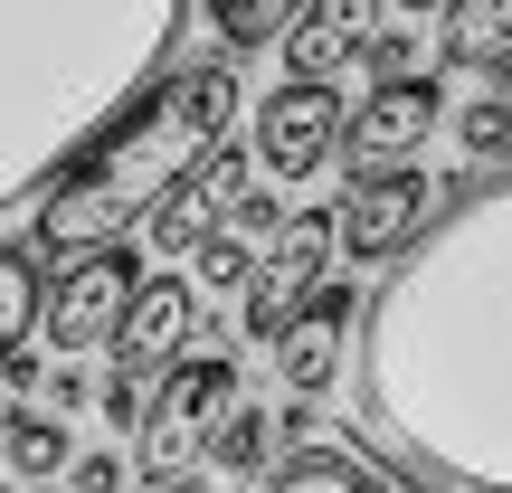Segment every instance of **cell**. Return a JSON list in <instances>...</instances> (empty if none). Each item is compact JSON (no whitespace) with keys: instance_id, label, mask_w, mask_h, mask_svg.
<instances>
[{"instance_id":"cell-1","label":"cell","mask_w":512,"mask_h":493,"mask_svg":"<svg viewBox=\"0 0 512 493\" xmlns=\"http://www.w3.org/2000/svg\"><path fill=\"white\" fill-rule=\"evenodd\" d=\"M361 437L427 493H512V162L446 190L361 304Z\"/></svg>"},{"instance_id":"cell-2","label":"cell","mask_w":512,"mask_h":493,"mask_svg":"<svg viewBox=\"0 0 512 493\" xmlns=\"http://www.w3.org/2000/svg\"><path fill=\"white\" fill-rule=\"evenodd\" d=\"M190 0H0V219L162 86Z\"/></svg>"},{"instance_id":"cell-3","label":"cell","mask_w":512,"mask_h":493,"mask_svg":"<svg viewBox=\"0 0 512 493\" xmlns=\"http://www.w3.org/2000/svg\"><path fill=\"white\" fill-rule=\"evenodd\" d=\"M228 124H238V76H228L219 57L162 76L124 124H105L48 181V200L29 209V247L57 256V266H76V256H114L133 228L162 219V200L228 143Z\"/></svg>"},{"instance_id":"cell-4","label":"cell","mask_w":512,"mask_h":493,"mask_svg":"<svg viewBox=\"0 0 512 493\" xmlns=\"http://www.w3.org/2000/svg\"><path fill=\"white\" fill-rule=\"evenodd\" d=\"M238 361L228 351H200V361H181L162 389H152V408H143V427H133V475H143L152 493H171V484H190L209 465V446H219V427L238 418Z\"/></svg>"},{"instance_id":"cell-5","label":"cell","mask_w":512,"mask_h":493,"mask_svg":"<svg viewBox=\"0 0 512 493\" xmlns=\"http://www.w3.org/2000/svg\"><path fill=\"white\" fill-rule=\"evenodd\" d=\"M332 247H342L332 209H304V219H285V228H275V256L256 266V285H247V342H275V332H285L294 313L323 294Z\"/></svg>"},{"instance_id":"cell-6","label":"cell","mask_w":512,"mask_h":493,"mask_svg":"<svg viewBox=\"0 0 512 493\" xmlns=\"http://www.w3.org/2000/svg\"><path fill=\"white\" fill-rule=\"evenodd\" d=\"M332 152H342V105H332V86H275L266 105H256V171H266L275 190H304Z\"/></svg>"},{"instance_id":"cell-7","label":"cell","mask_w":512,"mask_h":493,"mask_svg":"<svg viewBox=\"0 0 512 493\" xmlns=\"http://www.w3.org/2000/svg\"><path fill=\"white\" fill-rule=\"evenodd\" d=\"M427 219H437V181H427L418 162H399V171H361V181H351V200L332 209L342 247H351V256H389V266L418 247Z\"/></svg>"},{"instance_id":"cell-8","label":"cell","mask_w":512,"mask_h":493,"mask_svg":"<svg viewBox=\"0 0 512 493\" xmlns=\"http://www.w3.org/2000/svg\"><path fill=\"white\" fill-rule=\"evenodd\" d=\"M446 114V86L437 76H389V86H370V105L351 114V171H399L418 162V143L437 133Z\"/></svg>"},{"instance_id":"cell-9","label":"cell","mask_w":512,"mask_h":493,"mask_svg":"<svg viewBox=\"0 0 512 493\" xmlns=\"http://www.w3.org/2000/svg\"><path fill=\"white\" fill-rule=\"evenodd\" d=\"M380 10H389V0H304L294 29L275 38V48H285V86H332L351 57H370Z\"/></svg>"},{"instance_id":"cell-10","label":"cell","mask_w":512,"mask_h":493,"mask_svg":"<svg viewBox=\"0 0 512 493\" xmlns=\"http://www.w3.org/2000/svg\"><path fill=\"white\" fill-rule=\"evenodd\" d=\"M124 304H133V256H124V247H114V256H76V266L57 275V294H48V351H95V342H114Z\"/></svg>"},{"instance_id":"cell-11","label":"cell","mask_w":512,"mask_h":493,"mask_svg":"<svg viewBox=\"0 0 512 493\" xmlns=\"http://www.w3.org/2000/svg\"><path fill=\"white\" fill-rule=\"evenodd\" d=\"M181 342H190V285L181 275H152V285H133V304H124V323H114V380H133L143 389L152 370H181Z\"/></svg>"},{"instance_id":"cell-12","label":"cell","mask_w":512,"mask_h":493,"mask_svg":"<svg viewBox=\"0 0 512 493\" xmlns=\"http://www.w3.org/2000/svg\"><path fill=\"white\" fill-rule=\"evenodd\" d=\"M342 351H351V294L323 285V294H313V304L266 342V361H275V380H285L294 399H323V389L342 380Z\"/></svg>"},{"instance_id":"cell-13","label":"cell","mask_w":512,"mask_h":493,"mask_svg":"<svg viewBox=\"0 0 512 493\" xmlns=\"http://www.w3.org/2000/svg\"><path fill=\"white\" fill-rule=\"evenodd\" d=\"M238 190H247V162L219 143V152H209V162L162 200V219H152V247H162V256H200L228 219H238Z\"/></svg>"},{"instance_id":"cell-14","label":"cell","mask_w":512,"mask_h":493,"mask_svg":"<svg viewBox=\"0 0 512 493\" xmlns=\"http://www.w3.org/2000/svg\"><path fill=\"white\" fill-rule=\"evenodd\" d=\"M256 493H399V484H389L380 465L342 456V446H304V456H285Z\"/></svg>"},{"instance_id":"cell-15","label":"cell","mask_w":512,"mask_h":493,"mask_svg":"<svg viewBox=\"0 0 512 493\" xmlns=\"http://www.w3.org/2000/svg\"><path fill=\"white\" fill-rule=\"evenodd\" d=\"M0 456H10V475H29V484L67 475V465H76V446H67V418H48V408H19V418L0 427Z\"/></svg>"},{"instance_id":"cell-16","label":"cell","mask_w":512,"mask_h":493,"mask_svg":"<svg viewBox=\"0 0 512 493\" xmlns=\"http://www.w3.org/2000/svg\"><path fill=\"white\" fill-rule=\"evenodd\" d=\"M512 48V0H446V67H494Z\"/></svg>"},{"instance_id":"cell-17","label":"cell","mask_w":512,"mask_h":493,"mask_svg":"<svg viewBox=\"0 0 512 493\" xmlns=\"http://www.w3.org/2000/svg\"><path fill=\"white\" fill-rule=\"evenodd\" d=\"M266 446H275V408H247L238 399V418L219 427V446H209L200 475H266Z\"/></svg>"},{"instance_id":"cell-18","label":"cell","mask_w":512,"mask_h":493,"mask_svg":"<svg viewBox=\"0 0 512 493\" xmlns=\"http://www.w3.org/2000/svg\"><path fill=\"white\" fill-rule=\"evenodd\" d=\"M48 313V294H38V266L19 247H0V361H10L19 342H29V323Z\"/></svg>"},{"instance_id":"cell-19","label":"cell","mask_w":512,"mask_h":493,"mask_svg":"<svg viewBox=\"0 0 512 493\" xmlns=\"http://www.w3.org/2000/svg\"><path fill=\"white\" fill-rule=\"evenodd\" d=\"M294 10H304V0H209V29H219L228 48H275V38L294 29Z\"/></svg>"},{"instance_id":"cell-20","label":"cell","mask_w":512,"mask_h":493,"mask_svg":"<svg viewBox=\"0 0 512 493\" xmlns=\"http://www.w3.org/2000/svg\"><path fill=\"white\" fill-rule=\"evenodd\" d=\"M456 143H465V162H484V171L512 162V105L503 95H475V105L456 114Z\"/></svg>"},{"instance_id":"cell-21","label":"cell","mask_w":512,"mask_h":493,"mask_svg":"<svg viewBox=\"0 0 512 493\" xmlns=\"http://www.w3.org/2000/svg\"><path fill=\"white\" fill-rule=\"evenodd\" d=\"M247 285H256L247 238H209V247H200V294H247Z\"/></svg>"},{"instance_id":"cell-22","label":"cell","mask_w":512,"mask_h":493,"mask_svg":"<svg viewBox=\"0 0 512 493\" xmlns=\"http://www.w3.org/2000/svg\"><path fill=\"white\" fill-rule=\"evenodd\" d=\"M67 484H76V493H124V456H76Z\"/></svg>"},{"instance_id":"cell-23","label":"cell","mask_w":512,"mask_h":493,"mask_svg":"<svg viewBox=\"0 0 512 493\" xmlns=\"http://www.w3.org/2000/svg\"><path fill=\"white\" fill-rule=\"evenodd\" d=\"M143 408H152V399H143L133 380H105V418H114V427H143Z\"/></svg>"},{"instance_id":"cell-24","label":"cell","mask_w":512,"mask_h":493,"mask_svg":"<svg viewBox=\"0 0 512 493\" xmlns=\"http://www.w3.org/2000/svg\"><path fill=\"white\" fill-rule=\"evenodd\" d=\"M19 389H29V351H10V361H0V427H10V418H19V408H10V399H19Z\"/></svg>"},{"instance_id":"cell-25","label":"cell","mask_w":512,"mask_h":493,"mask_svg":"<svg viewBox=\"0 0 512 493\" xmlns=\"http://www.w3.org/2000/svg\"><path fill=\"white\" fill-rule=\"evenodd\" d=\"M370 67H380V86H389V76H408V38L380 29V38H370Z\"/></svg>"},{"instance_id":"cell-26","label":"cell","mask_w":512,"mask_h":493,"mask_svg":"<svg viewBox=\"0 0 512 493\" xmlns=\"http://www.w3.org/2000/svg\"><path fill=\"white\" fill-rule=\"evenodd\" d=\"M266 228H275V200H266V190H256V200H238V238H266Z\"/></svg>"},{"instance_id":"cell-27","label":"cell","mask_w":512,"mask_h":493,"mask_svg":"<svg viewBox=\"0 0 512 493\" xmlns=\"http://www.w3.org/2000/svg\"><path fill=\"white\" fill-rule=\"evenodd\" d=\"M57 408H86V380H76V370H57V380H48V418H57Z\"/></svg>"},{"instance_id":"cell-28","label":"cell","mask_w":512,"mask_h":493,"mask_svg":"<svg viewBox=\"0 0 512 493\" xmlns=\"http://www.w3.org/2000/svg\"><path fill=\"white\" fill-rule=\"evenodd\" d=\"M494 95H503V105H512V48L494 57Z\"/></svg>"},{"instance_id":"cell-29","label":"cell","mask_w":512,"mask_h":493,"mask_svg":"<svg viewBox=\"0 0 512 493\" xmlns=\"http://www.w3.org/2000/svg\"><path fill=\"white\" fill-rule=\"evenodd\" d=\"M389 10H408V19H427V10H437V19H446V0H389Z\"/></svg>"},{"instance_id":"cell-30","label":"cell","mask_w":512,"mask_h":493,"mask_svg":"<svg viewBox=\"0 0 512 493\" xmlns=\"http://www.w3.org/2000/svg\"><path fill=\"white\" fill-rule=\"evenodd\" d=\"M171 493H209V475H190V484H171Z\"/></svg>"}]
</instances>
